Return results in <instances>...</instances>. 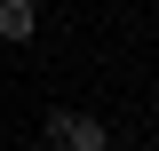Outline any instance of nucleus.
Here are the masks:
<instances>
[{
    "instance_id": "nucleus-1",
    "label": "nucleus",
    "mask_w": 159,
    "mask_h": 151,
    "mask_svg": "<svg viewBox=\"0 0 159 151\" xmlns=\"http://www.w3.org/2000/svg\"><path fill=\"white\" fill-rule=\"evenodd\" d=\"M48 143L56 151H111V135L96 119H80V112H48Z\"/></svg>"
},
{
    "instance_id": "nucleus-2",
    "label": "nucleus",
    "mask_w": 159,
    "mask_h": 151,
    "mask_svg": "<svg viewBox=\"0 0 159 151\" xmlns=\"http://www.w3.org/2000/svg\"><path fill=\"white\" fill-rule=\"evenodd\" d=\"M40 16H32V0H0V40H32Z\"/></svg>"
}]
</instances>
